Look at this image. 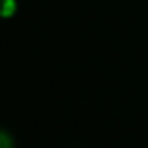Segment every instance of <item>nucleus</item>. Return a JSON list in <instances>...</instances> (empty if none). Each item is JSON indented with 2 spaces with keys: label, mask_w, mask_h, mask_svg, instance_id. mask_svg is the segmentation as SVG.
<instances>
[{
  "label": "nucleus",
  "mask_w": 148,
  "mask_h": 148,
  "mask_svg": "<svg viewBox=\"0 0 148 148\" xmlns=\"http://www.w3.org/2000/svg\"><path fill=\"white\" fill-rule=\"evenodd\" d=\"M18 9H19V4L18 0H0V16L4 19H12L16 14H18Z\"/></svg>",
  "instance_id": "obj_1"
}]
</instances>
